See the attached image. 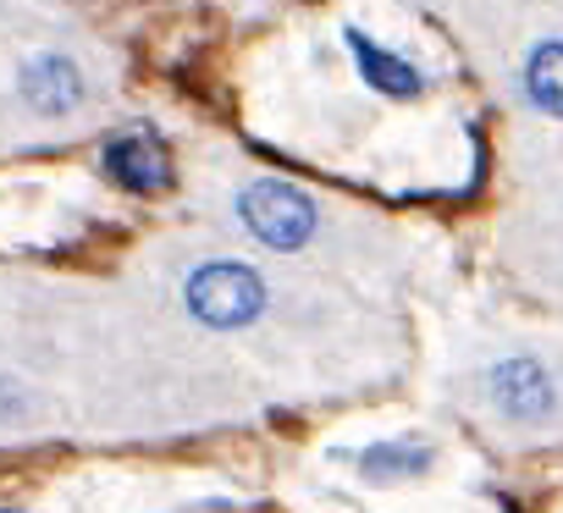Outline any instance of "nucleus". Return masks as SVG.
<instances>
[{
  "mask_svg": "<svg viewBox=\"0 0 563 513\" xmlns=\"http://www.w3.org/2000/svg\"><path fill=\"white\" fill-rule=\"evenodd\" d=\"M243 226L265 248H299L316 232V204L294 182H254L243 193Z\"/></svg>",
  "mask_w": 563,
  "mask_h": 513,
  "instance_id": "obj_1",
  "label": "nucleus"
},
{
  "mask_svg": "<svg viewBox=\"0 0 563 513\" xmlns=\"http://www.w3.org/2000/svg\"><path fill=\"white\" fill-rule=\"evenodd\" d=\"M260 304H265V288L243 266H205L188 277V310L205 326H243L260 315Z\"/></svg>",
  "mask_w": 563,
  "mask_h": 513,
  "instance_id": "obj_2",
  "label": "nucleus"
},
{
  "mask_svg": "<svg viewBox=\"0 0 563 513\" xmlns=\"http://www.w3.org/2000/svg\"><path fill=\"white\" fill-rule=\"evenodd\" d=\"M492 398H497V409L514 414V420H541V414L552 409V381H547L541 365L508 359V365L492 370Z\"/></svg>",
  "mask_w": 563,
  "mask_h": 513,
  "instance_id": "obj_3",
  "label": "nucleus"
},
{
  "mask_svg": "<svg viewBox=\"0 0 563 513\" xmlns=\"http://www.w3.org/2000/svg\"><path fill=\"white\" fill-rule=\"evenodd\" d=\"M106 166H111V177H117L122 188H133V193H155V188L172 182L166 155H161L150 138H117V144L106 149Z\"/></svg>",
  "mask_w": 563,
  "mask_h": 513,
  "instance_id": "obj_4",
  "label": "nucleus"
},
{
  "mask_svg": "<svg viewBox=\"0 0 563 513\" xmlns=\"http://www.w3.org/2000/svg\"><path fill=\"white\" fill-rule=\"evenodd\" d=\"M23 94L40 105V111H73L78 100H84V78H78V67L73 62H62V56H40L29 73H23Z\"/></svg>",
  "mask_w": 563,
  "mask_h": 513,
  "instance_id": "obj_5",
  "label": "nucleus"
},
{
  "mask_svg": "<svg viewBox=\"0 0 563 513\" xmlns=\"http://www.w3.org/2000/svg\"><path fill=\"white\" fill-rule=\"evenodd\" d=\"M349 51H354V62H360V73H365V83H376L382 94H420V73L409 67V62H398V56H387L371 34H360V29H349Z\"/></svg>",
  "mask_w": 563,
  "mask_h": 513,
  "instance_id": "obj_6",
  "label": "nucleus"
},
{
  "mask_svg": "<svg viewBox=\"0 0 563 513\" xmlns=\"http://www.w3.org/2000/svg\"><path fill=\"white\" fill-rule=\"evenodd\" d=\"M525 83H530V100L552 116H563V45H541L525 67Z\"/></svg>",
  "mask_w": 563,
  "mask_h": 513,
  "instance_id": "obj_7",
  "label": "nucleus"
},
{
  "mask_svg": "<svg viewBox=\"0 0 563 513\" xmlns=\"http://www.w3.org/2000/svg\"><path fill=\"white\" fill-rule=\"evenodd\" d=\"M360 464H365V475H376V480H404V475H420V469L431 464V453H426V447H409V442H387V447H371Z\"/></svg>",
  "mask_w": 563,
  "mask_h": 513,
  "instance_id": "obj_8",
  "label": "nucleus"
}]
</instances>
